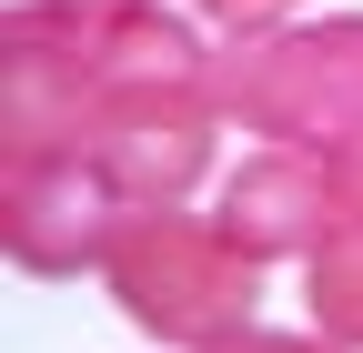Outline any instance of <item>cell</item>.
<instances>
[{
    "instance_id": "6da1fadb",
    "label": "cell",
    "mask_w": 363,
    "mask_h": 353,
    "mask_svg": "<svg viewBox=\"0 0 363 353\" xmlns=\"http://www.w3.org/2000/svg\"><path fill=\"white\" fill-rule=\"evenodd\" d=\"M101 293L121 303L131 333H152L172 353H212L252 333L262 313V262L222 232V212H182V202H131L121 232L101 252Z\"/></svg>"
},
{
    "instance_id": "9c48e42d",
    "label": "cell",
    "mask_w": 363,
    "mask_h": 353,
    "mask_svg": "<svg viewBox=\"0 0 363 353\" xmlns=\"http://www.w3.org/2000/svg\"><path fill=\"white\" fill-rule=\"evenodd\" d=\"M40 11H61V21H121V11H152V0H40Z\"/></svg>"
},
{
    "instance_id": "7a4b0ae2",
    "label": "cell",
    "mask_w": 363,
    "mask_h": 353,
    "mask_svg": "<svg viewBox=\"0 0 363 353\" xmlns=\"http://www.w3.org/2000/svg\"><path fill=\"white\" fill-rule=\"evenodd\" d=\"M212 101L222 121L262 131V142L363 152V11L233 30L212 51Z\"/></svg>"
},
{
    "instance_id": "3957f363",
    "label": "cell",
    "mask_w": 363,
    "mask_h": 353,
    "mask_svg": "<svg viewBox=\"0 0 363 353\" xmlns=\"http://www.w3.org/2000/svg\"><path fill=\"white\" fill-rule=\"evenodd\" d=\"M121 212H131V192L91 152H11V172H0V242H11V262L40 273V283L101 273Z\"/></svg>"
},
{
    "instance_id": "277c9868",
    "label": "cell",
    "mask_w": 363,
    "mask_h": 353,
    "mask_svg": "<svg viewBox=\"0 0 363 353\" xmlns=\"http://www.w3.org/2000/svg\"><path fill=\"white\" fill-rule=\"evenodd\" d=\"M212 131H222L212 81H121V91H91L81 152L101 162L131 202H182L212 172Z\"/></svg>"
},
{
    "instance_id": "ba28073f",
    "label": "cell",
    "mask_w": 363,
    "mask_h": 353,
    "mask_svg": "<svg viewBox=\"0 0 363 353\" xmlns=\"http://www.w3.org/2000/svg\"><path fill=\"white\" fill-rule=\"evenodd\" d=\"M202 21H222V30H262V21H293L303 0H192Z\"/></svg>"
},
{
    "instance_id": "5b68a950",
    "label": "cell",
    "mask_w": 363,
    "mask_h": 353,
    "mask_svg": "<svg viewBox=\"0 0 363 353\" xmlns=\"http://www.w3.org/2000/svg\"><path fill=\"white\" fill-rule=\"evenodd\" d=\"M212 212H222V232H233L252 262H313L343 223H363L343 162L313 152V142H262L233 182H222Z\"/></svg>"
},
{
    "instance_id": "52a82bcc",
    "label": "cell",
    "mask_w": 363,
    "mask_h": 353,
    "mask_svg": "<svg viewBox=\"0 0 363 353\" xmlns=\"http://www.w3.org/2000/svg\"><path fill=\"white\" fill-rule=\"evenodd\" d=\"M212 353H353V343H333L323 323H313V333H262V323H252V333H233V343H212Z\"/></svg>"
},
{
    "instance_id": "8992f818",
    "label": "cell",
    "mask_w": 363,
    "mask_h": 353,
    "mask_svg": "<svg viewBox=\"0 0 363 353\" xmlns=\"http://www.w3.org/2000/svg\"><path fill=\"white\" fill-rule=\"evenodd\" d=\"M303 303H313V323H323L333 343L363 353V223H343L323 252L303 262Z\"/></svg>"
}]
</instances>
